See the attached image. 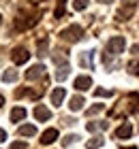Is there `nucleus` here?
I'll use <instances>...</instances> for the list:
<instances>
[{
	"mask_svg": "<svg viewBox=\"0 0 139 149\" xmlns=\"http://www.w3.org/2000/svg\"><path fill=\"white\" fill-rule=\"evenodd\" d=\"M64 9H66V0H58V6H56L54 15L56 17H62V15H64Z\"/></svg>",
	"mask_w": 139,
	"mask_h": 149,
	"instance_id": "nucleus-21",
	"label": "nucleus"
},
{
	"mask_svg": "<svg viewBox=\"0 0 139 149\" xmlns=\"http://www.w3.org/2000/svg\"><path fill=\"white\" fill-rule=\"evenodd\" d=\"M43 74H45V66L43 64H34V66H30V68L26 70V79L34 81V79H41Z\"/></svg>",
	"mask_w": 139,
	"mask_h": 149,
	"instance_id": "nucleus-6",
	"label": "nucleus"
},
{
	"mask_svg": "<svg viewBox=\"0 0 139 149\" xmlns=\"http://www.w3.org/2000/svg\"><path fill=\"white\" fill-rule=\"evenodd\" d=\"M79 66H83V68H92V51H81L79 53Z\"/></svg>",
	"mask_w": 139,
	"mask_h": 149,
	"instance_id": "nucleus-13",
	"label": "nucleus"
},
{
	"mask_svg": "<svg viewBox=\"0 0 139 149\" xmlns=\"http://www.w3.org/2000/svg\"><path fill=\"white\" fill-rule=\"evenodd\" d=\"M120 107L126 109V113H139V94H128L120 102Z\"/></svg>",
	"mask_w": 139,
	"mask_h": 149,
	"instance_id": "nucleus-3",
	"label": "nucleus"
},
{
	"mask_svg": "<svg viewBox=\"0 0 139 149\" xmlns=\"http://www.w3.org/2000/svg\"><path fill=\"white\" fill-rule=\"evenodd\" d=\"M28 58H30V53H28L26 47H15V49H13V53H11V60H13L15 64L28 62Z\"/></svg>",
	"mask_w": 139,
	"mask_h": 149,
	"instance_id": "nucleus-5",
	"label": "nucleus"
},
{
	"mask_svg": "<svg viewBox=\"0 0 139 149\" xmlns=\"http://www.w3.org/2000/svg\"><path fill=\"white\" fill-rule=\"evenodd\" d=\"M83 104H86V100H83V96H73L71 102H68V109L71 111H81Z\"/></svg>",
	"mask_w": 139,
	"mask_h": 149,
	"instance_id": "nucleus-14",
	"label": "nucleus"
},
{
	"mask_svg": "<svg viewBox=\"0 0 139 149\" xmlns=\"http://www.w3.org/2000/svg\"><path fill=\"white\" fill-rule=\"evenodd\" d=\"M92 87V79L88 77V74H81V77L75 79V90H79V92H86Z\"/></svg>",
	"mask_w": 139,
	"mask_h": 149,
	"instance_id": "nucleus-7",
	"label": "nucleus"
},
{
	"mask_svg": "<svg viewBox=\"0 0 139 149\" xmlns=\"http://www.w3.org/2000/svg\"><path fill=\"white\" fill-rule=\"evenodd\" d=\"M131 51H133V53H139V43H137V45H133V49H131Z\"/></svg>",
	"mask_w": 139,
	"mask_h": 149,
	"instance_id": "nucleus-30",
	"label": "nucleus"
},
{
	"mask_svg": "<svg viewBox=\"0 0 139 149\" xmlns=\"http://www.w3.org/2000/svg\"><path fill=\"white\" fill-rule=\"evenodd\" d=\"M45 51H47V40H41V43H39V58L41 56H47Z\"/></svg>",
	"mask_w": 139,
	"mask_h": 149,
	"instance_id": "nucleus-26",
	"label": "nucleus"
},
{
	"mask_svg": "<svg viewBox=\"0 0 139 149\" xmlns=\"http://www.w3.org/2000/svg\"><path fill=\"white\" fill-rule=\"evenodd\" d=\"M68 70H71V68H68V64L64 62V64H60L58 66V70H56V81H64L66 77H68Z\"/></svg>",
	"mask_w": 139,
	"mask_h": 149,
	"instance_id": "nucleus-18",
	"label": "nucleus"
},
{
	"mask_svg": "<svg viewBox=\"0 0 139 149\" xmlns=\"http://www.w3.org/2000/svg\"><path fill=\"white\" fill-rule=\"evenodd\" d=\"M0 22H2V17H0Z\"/></svg>",
	"mask_w": 139,
	"mask_h": 149,
	"instance_id": "nucleus-34",
	"label": "nucleus"
},
{
	"mask_svg": "<svg viewBox=\"0 0 139 149\" xmlns=\"http://www.w3.org/2000/svg\"><path fill=\"white\" fill-rule=\"evenodd\" d=\"M131 134H133V126H131L128 121H126V124H122V126L116 130V136H118V139H128Z\"/></svg>",
	"mask_w": 139,
	"mask_h": 149,
	"instance_id": "nucleus-12",
	"label": "nucleus"
},
{
	"mask_svg": "<svg viewBox=\"0 0 139 149\" xmlns=\"http://www.w3.org/2000/svg\"><path fill=\"white\" fill-rule=\"evenodd\" d=\"M122 149H137V147H122Z\"/></svg>",
	"mask_w": 139,
	"mask_h": 149,
	"instance_id": "nucleus-33",
	"label": "nucleus"
},
{
	"mask_svg": "<svg viewBox=\"0 0 139 149\" xmlns=\"http://www.w3.org/2000/svg\"><path fill=\"white\" fill-rule=\"evenodd\" d=\"M83 36V30H81V26H68V28H64L60 32V38L62 40H66V43H77V40Z\"/></svg>",
	"mask_w": 139,
	"mask_h": 149,
	"instance_id": "nucleus-1",
	"label": "nucleus"
},
{
	"mask_svg": "<svg viewBox=\"0 0 139 149\" xmlns=\"http://www.w3.org/2000/svg\"><path fill=\"white\" fill-rule=\"evenodd\" d=\"M9 149H26V143L24 141H15V143H11Z\"/></svg>",
	"mask_w": 139,
	"mask_h": 149,
	"instance_id": "nucleus-27",
	"label": "nucleus"
},
{
	"mask_svg": "<svg viewBox=\"0 0 139 149\" xmlns=\"http://www.w3.org/2000/svg\"><path fill=\"white\" fill-rule=\"evenodd\" d=\"M2 104H4V98H2V96H0V107H2Z\"/></svg>",
	"mask_w": 139,
	"mask_h": 149,
	"instance_id": "nucleus-32",
	"label": "nucleus"
},
{
	"mask_svg": "<svg viewBox=\"0 0 139 149\" xmlns=\"http://www.w3.org/2000/svg\"><path fill=\"white\" fill-rule=\"evenodd\" d=\"M124 47H126V40H124V36H114V38H109V43H107V53H114V56H118V53L124 51Z\"/></svg>",
	"mask_w": 139,
	"mask_h": 149,
	"instance_id": "nucleus-4",
	"label": "nucleus"
},
{
	"mask_svg": "<svg viewBox=\"0 0 139 149\" xmlns=\"http://www.w3.org/2000/svg\"><path fill=\"white\" fill-rule=\"evenodd\" d=\"M103 109H105V104H94V107H90V109L86 111V115H88V117H92V115H96V113H101Z\"/></svg>",
	"mask_w": 139,
	"mask_h": 149,
	"instance_id": "nucleus-22",
	"label": "nucleus"
},
{
	"mask_svg": "<svg viewBox=\"0 0 139 149\" xmlns=\"http://www.w3.org/2000/svg\"><path fill=\"white\" fill-rule=\"evenodd\" d=\"M73 6H75V11H83V9L88 6V0H75Z\"/></svg>",
	"mask_w": 139,
	"mask_h": 149,
	"instance_id": "nucleus-25",
	"label": "nucleus"
},
{
	"mask_svg": "<svg viewBox=\"0 0 139 149\" xmlns=\"http://www.w3.org/2000/svg\"><path fill=\"white\" fill-rule=\"evenodd\" d=\"M86 128H88L90 132H94V130H107L109 124H107V121H101V124H96V121H88Z\"/></svg>",
	"mask_w": 139,
	"mask_h": 149,
	"instance_id": "nucleus-19",
	"label": "nucleus"
},
{
	"mask_svg": "<svg viewBox=\"0 0 139 149\" xmlns=\"http://www.w3.org/2000/svg\"><path fill=\"white\" fill-rule=\"evenodd\" d=\"M2 141H6V132L2 130V128H0V143H2Z\"/></svg>",
	"mask_w": 139,
	"mask_h": 149,
	"instance_id": "nucleus-29",
	"label": "nucleus"
},
{
	"mask_svg": "<svg viewBox=\"0 0 139 149\" xmlns=\"http://www.w3.org/2000/svg\"><path fill=\"white\" fill-rule=\"evenodd\" d=\"M56 139H58V130H56V128H49V130H45L43 134H41V143H43V145L54 143Z\"/></svg>",
	"mask_w": 139,
	"mask_h": 149,
	"instance_id": "nucleus-10",
	"label": "nucleus"
},
{
	"mask_svg": "<svg viewBox=\"0 0 139 149\" xmlns=\"http://www.w3.org/2000/svg\"><path fill=\"white\" fill-rule=\"evenodd\" d=\"M133 13H135V4H126V6H122V9H118L116 19H120V22H126V19L133 15Z\"/></svg>",
	"mask_w": 139,
	"mask_h": 149,
	"instance_id": "nucleus-8",
	"label": "nucleus"
},
{
	"mask_svg": "<svg viewBox=\"0 0 139 149\" xmlns=\"http://www.w3.org/2000/svg\"><path fill=\"white\" fill-rule=\"evenodd\" d=\"M34 2H39V0H34Z\"/></svg>",
	"mask_w": 139,
	"mask_h": 149,
	"instance_id": "nucleus-35",
	"label": "nucleus"
},
{
	"mask_svg": "<svg viewBox=\"0 0 139 149\" xmlns=\"http://www.w3.org/2000/svg\"><path fill=\"white\" fill-rule=\"evenodd\" d=\"M96 2H103V4H109V2H114V0H96Z\"/></svg>",
	"mask_w": 139,
	"mask_h": 149,
	"instance_id": "nucleus-31",
	"label": "nucleus"
},
{
	"mask_svg": "<svg viewBox=\"0 0 139 149\" xmlns=\"http://www.w3.org/2000/svg\"><path fill=\"white\" fill-rule=\"evenodd\" d=\"M94 94H96V98H99V96H101V98H109L114 92H111V90H103V87H96Z\"/></svg>",
	"mask_w": 139,
	"mask_h": 149,
	"instance_id": "nucleus-24",
	"label": "nucleus"
},
{
	"mask_svg": "<svg viewBox=\"0 0 139 149\" xmlns=\"http://www.w3.org/2000/svg\"><path fill=\"white\" fill-rule=\"evenodd\" d=\"M17 79H19V72L13 70V68H6L2 72V81H4V83H13V81H17Z\"/></svg>",
	"mask_w": 139,
	"mask_h": 149,
	"instance_id": "nucleus-15",
	"label": "nucleus"
},
{
	"mask_svg": "<svg viewBox=\"0 0 139 149\" xmlns=\"http://www.w3.org/2000/svg\"><path fill=\"white\" fill-rule=\"evenodd\" d=\"M39 17H41V15H39L37 11H34L32 15H22V13H19L17 19H15V28H17V30H28V28H32V26L39 22Z\"/></svg>",
	"mask_w": 139,
	"mask_h": 149,
	"instance_id": "nucleus-2",
	"label": "nucleus"
},
{
	"mask_svg": "<svg viewBox=\"0 0 139 149\" xmlns=\"http://www.w3.org/2000/svg\"><path fill=\"white\" fill-rule=\"evenodd\" d=\"M26 119V109L24 107H15L11 111V121H24Z\"/></svg>",
	"mask_w": 139,
	"mask_h": 149,
	"instance_id": "nucleus-16",
	"label": "nucleus"
},
{
	"mask_svg": "<svg viewBox=\"0 0 139 149\" xmlns=\"http://www.w3.org/2000/svg\"><path fill=\"white\" fill-rule=\"evenodd\" d=\"M103 143H105V139L96 136V139H90L88 143H86V147H88V149H99V147H103Z\"/></svg>",
	"mask_w": 139,
	"mask_h": 149,
	"instance_id": "nucleus-20",
	"label": "nucleus"
},
{
	"mask_svg": "<svg viewBox=\"0 0 139 149\" xmlns=\"http://www.w3.org/2000/svg\"><path fill=\"white\" fill-rule=\"evenodd\" d=\"M34 117H37L39 121H47V119L52 117V113H49V109H47V107L37 104V107H34Z\"/></svg>",
	"mask_w": 139,
	"mask_h": 149,
	"instance_id": "nucleus-9",
	"label": "nucleus"
},
{
	"mask_svg": "<svg viewBox=\"0 0 139 149\" xmlns=\"http://www.w3.org/2000/svg\"><path fill=\"white\" fill-rule=\"evenodd\" d=\"M19 136H34L37 134V128H34L32 124H24V126H19Z\"/></svg>",
	"mask_w": 139,
	"mask_h": 149,
	"instance_id": "nucleus-17",
	"label": "nucleus"
},
{
	"mask_svg": "<svg viewBox=\"0 0 139 149\" xmlns=\"http://www.w3.org/2000/svg\"><path fill=\"white\" fill-rule=\"evenodd\" d=\"M128 70L133 72V74H139V62H131L128 64Z\"/></svg>",
	"mask_w": 139,
	"mask_h": 149,
	"instance_id": "nucleus-28",
	"label": "nucleus"
},
{
	"mask_svg": "<svg viewBox=\"0 0 139 149\" xmlns=\"http://www.w3.org/2000/svg\"><path fill=\"white\" fill-rule=\"evenodd\" d=\"M77 139H79L77 134H66V136L62 139V145H64V147H68V145H73V143H75Z\"/></svg>",
	"mask_w": 139,
	"mask_h": 149,
	"instance_id": "nucleus-23",
	"label": "nucleus"
},
{
	"mask_svg": "<svg viewBox=\"0 0 139 149\" xmlns=\"http://www.w3.org/2000/svg\"><path fill=\"white\" fill-rule=\"evenodd\" d=\"M64 96H66L64 87H56V90L52 92V104L60 107V104H62V100H64Z\"/></svg>",
	"mask_w": 139,
	"mask_h": 149,
	"instance_id": "nucleus-11",
	"label": "nucleus"
}]
</instances>
